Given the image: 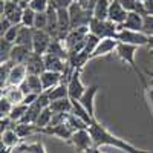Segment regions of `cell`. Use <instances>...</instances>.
I'll return each instance as SVG.
<instances>
[{
  "instance_id": "obj_10",
  "label": "cell",
  "mask_w": 153,
  "mask_h": 153,
  "mask_svg": "<svg viewBox=\"0 0 153 153\" xmlns=\"http://www.w3.org/2000/svg\"><path fill=\"white\" fill-rule=\"evenodd\" d=\"M98 89H100L98 84H92V86L86 87L84 94H83L81 98L78 100L80 103L83 104V107L89 112V115L92 117V120H97V118H95V97H97V94H98Z\"/></svg>"
},
{
  "instance_id": "obj_45",
  "label": "cell",
  "mask_w": 153,
  "mask_h": 153,
  "mask_svg": "<svg viewBox=\"0 0 153 153\" xmlns=\"http://www.w3.org/2000/svg\"><path fill=\"white\" fill-rule=\"evenodd\" d=\"M147 48H149L150 51H153V35H150V37H149V42H147Z\"/></svg>"
},
{
  "instance_id": "obj_17",
  "label": "cell",
  "mask_w": 153,
  "mask_h": 153,
  "mask_svg": "<svg viewBox=\"0 0 153 153\" xmlns=\"http://www.w3.org/2000/svg\"><path fill=\"white\" fill-rule=\"evenodd\" d=\"M28 76V69L26 65H12L11 72H9V80L8 86H20Z\"/></svg>"
},
{
  "instance_id": "obj_11",
  "label": "cell",
  "mask_w": 153,
  "mask_h": 153,
  "mask_svg": "<svg viewBox=\"0 0 153 153\" xmlns=\"http://www.w3.org/2000/svg\"><path fill=\"white\" fill-rule=\"evenodd\" d=\"M38 133H45V135H51V136H55L58 139H63L66 143H71V138H72V130L69 129V126L65 124H60V126H48L45 129H40Z\"/></svg>"
},
{
  "instance_id": "obj_21",
  "label": "cell",
  "mask_w": 153,
  "mask_h": 153,
  "mask_svg": "<svg viewBox=\"0 0 153 153\" xmlns=\"http://www.w3.org/2000/svg\"><path fill=\"white\" fill-rule=\"evenodd\" d=\"M2 144L12 147V149H17L22 144V138L17 135V132L14 129H8V130L2 132Z\"/></svg>"
},
{
  "instance_id": "obj_16",
  "label": "cell",
  "mask_w": 153,
  "mask_h": 153,
  "mask_svg": "<svg viewBox=\"0 0 153 153\" xmlns=\"http://www.w3.org/2000/svg\"><path fill=\"white\" fill-rule=\"evenodd\" d=\"M26 69H28V74L42 75V74L46 71V66H45V55H40V54L32 52L31 57H29L28 61H26Z\"/></svg>"
},
{
  "instance_id": "obj_19",
  "label": "cell",
  "mask_w": 153,
  "mask_h": 153,
  "mask_svg": "<svg viewBox=\"0 0 153 153\" xmlns=\"http://www.w3.org/2000/svg\"><path fill=\"white\" fill-rule=\"evenodd\" d=\"M2 97L8 98L12 104H20L25 100V94L20 89V86H6L5 89H2Z\"/></svg>"
},
{
  "instance_id": "obj_38",
  "label": "cell",
  "mask_w": 153,
  "mask_h": 153,
  "mask_svg": "<svg viewBox=\"0 0 153 153\" xmlns=\"http://www.w3.org/2000/svg\"><path fill=\"white\" fill-rule=\"evenodd\" d=\"M143 32H144L147 37L153 35V14H147V16H144Z\"/></svg>"
},
{
  "instance_id": "obj_13",
  "label": "cell",
  "mask_w": 153,
  "mask_h": 153,
  "mask_svg": "<svg viewBox=\"0 0 153 153\" xmlns=\"http://www.w3.org/2000/svg\"><path fill=\"white\" fill-rule=\"evenodd\" d=\"M127 12L124 8H123V5L118 2V0H110V8H109V20L110 22H113V23H117L118 26H121V25L124 23V20H126V17H127Z\"/></svg>"
},
{
  "instance_id": "obj_47",
  "label": "cell",
  "mask_w": 153,
  "mask_h": 153,
  "mask_svg": "<svg viewBox=\"0 0 153 153\" xmlns=\"http://www.w3.org/2000/svg\"><path fill=\"white\" fill-rule=\"evenodd\" d=\"M74 2H78V3H81V5H84V6H86V3H87V0H74Z\"/></svg>"
},
{
  "instance_id": "obj_30",
  "label": "cell",
  "mask_w": 153,
  "mask_h": 153,
  "mask_svg": "<svg viewBox=\"0 0 153 153\" xmlns=\"http://www.w3.org/2000/svg\"><path fill=\"white\" fill-rule=\"evenodd\" d=\"M52 117H54V110L52 109H51V107L43 109L42 113H40V117H38V120H37V123H35V126L38 127V130L48 127L51 124V121H52Z\"/></svg>"
},
{
  "instance_id": "obj_12",
  "label": "cell",
  "mask_w": 153,
  "mask_h": 153,
  "mask_svg": "<svg viewBox=\"0 0 153 153\" xmlns=\"http://www.w3.org/2000/svg\"><path fill=\"white\" fill-rule=\"evenodd\" d=\"M120 42L113 37H107V38H101L97 49L94 51L92 54V58H97V57H104V55H109L112 52H117V48H118Z\"/></svg>"
},
{
  "instance_id": "obj_36",
  "label": "cell",
  "mask_w": 153,
  "mask_h": 153,
  "mask_svg": "<svg viewBox=\"0 0 153 153\" xmlns=\"http://www.w3.org/2000/svg\"><path fill=\"white\" fill-rule=\"evenodd\" d=\"M46 28H48V16H46V12H37L35 14V22H34V29L46 31Z\"/></svg>"
},
{
  "instance_id": "obj_50",
  "label": "cell",
  "mask_w": 153,
  "mask_h": 153,
  "mask_svg": "<svg viewBox=\"0 0 153 153\" xmlns=\"http://www.w3.org/2000/svg\"><path fill=\"white\" fill-rule=\"evenodd\" d=\"M23 2H28V3H29V2H31V0H23Z\"/></svg>"
},
{
  "instance_id": "obj_48",
  "label": "cell",
  "mask_w": 153,
  "mask_h": 153,
  "mask_svg": "<svg viewBox=\"0 0 153 153\" xmlns=\"http://www.w3.org/2000/svg\"><path fill=\"white\" fill-rule=\"evenodd\" d=\"M95 153H103V152H100V150H98V147H95Z\"/></svg>"
},
{
  "instance_id": "obj_43",
  "label": "cell",
  "mask_w": 153,
  "mask_h": 153,
  "mask_svg": "<svg viewBox=\"0 0 153 153\" xmlns=\"http://www.w3.org/2000/svg\"><path fill=\"white\" fill-rule=\"evenodd\" d=\"M143 3H144V6H146L149 14H153V0H144Z\"/></svg>"
},
{
  "instance_id": "obj_26",
  "label": "cell",
  "mask_w": 153,
  "mask_h": 153,
  "mask_svg": "<svg viewBox=\"0 0 153 153\" xmlns=\"http://www.w3.org/2000/svg\"><path fill=\"white\" fill-rule=\"evenodd\" d=\"M14 130L17 132V135L25 139V138H28L31 136L32 133H38V127L35 124H25V123H17L16 127H14Z\"/></svg>"
},
{
  "instance_id": "obj_42",
  "label": "cell",
  "mask_w": 153,
  "mask_h": 153,
  "mask_svg": "<svg viewBox=\"0 0 153 153\" xmlns=\"http://www.w3.org/2000/svg\"><path fill=\"white\" fill-rule=\"evenodd\" d=\"M38 95H40V94H34V92H31V94H28V95H25L23 104H26V106H31V104H34L35 101H37V98H38Z\"/></svg>"
},
{
  "instance_id": "obj_1",
  "label": "cell",
  "mask_w": 153,
  "mask_h": 153,
  "mask_svg": "<svg viewBox=\"0 0 153 153\" xmlns=\"http://www.w3.org/2000/svg\"><path fill=\"white\" fill-rule=\"evenodd\" d=\"M89 132L92 135V139H94V144L95 147H103V146H112L115 149H120V150H124L127 153H150L147 150H141L135 146H132L130 143L124 141L123 138H118L115 136L113 133H110L106 127H103L97 120L91 124L89 127Z\"/></svg>"
},
{
  "instance_id": "obj_32",
  "label": "cell",
  "mask_w": 153,
  "mask_h": 153,
  "mask_svg": "<svg viewBox=\"0 0 153 153\" xmlns=\"http://www.w3.org/2000/svg\"><path fill=\"white\" fill-rule=\"evenodd\" d=\"M100 40H101V38H98L97 35H94V34H91V32H89V35L86 37V43H84V49H83V51L91 55V60H92V54H94V51L97 49Z\"/></svg>"
},
{
  "instance_id": "obj_20",
  "label": "cell",
  "mask_w": 153,
  "mask_h": 153,
  "mask_svg": "<svg viewBox=\"0 0 153 153\" xmlns=\"http://www.w3.org/2000/svg\"><path fill=\"white\" fill-rule=\"evenodd\" d=\"M32 40H34V28H28V26H23L22 25L19 35H17V40H16V45L26 46V48L32 49Z\"/></svg>"
},
{
  "instance_id": "obj_3",
  "label": "cell",
  "mask_w": 153,
  "mask_h": 153,
  "mask_svg": "<svg viewBox=\"0 0 153 153\" xmlns=\"http://www.w3.org/2000/svg\"><path fill=\"white\" fill-rule=\"evenodd\" d=\"M69 17H71V28L76 29V28H83V26H89L94 14L92 11L86 8L84 5L74 2L69 6Z\"/></svg>"
},
{
  "instance_id": "obj_39",
  "label": "cell",
  "mask_w": 153,
  "mask_h": 153,
  "mask_svg": "<svg viewBox=\"0 0 153 153\" xmlns=\"http://www.w3.org/2000/svg\"><path fill=\"white\" fill-rule=\"evenodd\" d=\"M49 2H51V6L55 9H68L74 3V0H49Z\"/></svg>"
},
{
  "instance_id": "obj_34",
  "label": "cell",
  "mask_w": 153,
  "mask_h": 153,
  "mask_svg": "<svg viewBox=\"0 0 153 153\" xmlns=\"http://www.w3.org/2000/svg\"><path fill=\"white\" fill-rule=\"evenodd\" d=\"M49 6H51L49 0H31L29 2V8L34 9L35 12H46Z\"/></svg>"
},
{
  "instance_id": "obj_6",
  "label": "cell",
  "mask_w": 153,
  "mask_h": 153,
  "mask_svg": "<svg viewBox=\"0 0 153 153\" xmlns=\"http://www.w3.org/2000/svg\"><path fill=\"white\" fill-rule=\"evenodd\" d=\"M0 12L2 17L8 19L12 25H22L23 17V8L19 5V2H0Z\"/></svg>"
},
{
  "instance_id": "obj_18",
  "label": "cell",
  "mask_w": 153,
  "mask_h": 153,
  "mask_svg": "<svg viewBox=\"0 0 153 153\" xmlns=\"http://www.w3.org/2000/svg\"><path fill=\"white\" fill-rule=\"evenodd\" d=\"M40 76H42V83H43V91H51L52 87L63 83V78H65L63 74L52 72V71H45Z\"/></svg>"
},
{
  "instance_id": "obj_27",
  "label": "cell",
  "mask_w": 153,
  "mask_h": 153,
  "mask_svg": "<svg viewBox=\"0 0 153 153\" xmlns=\"http://www.w3.org/2000/svg\"><path fill=\"white\" fill-rule=\"evenodd\" d=\"M66 124L69 126V129H71L72 132H76V130H84V129H89V127H91L86 121H83L81 118H78V117H76V115H74V113H69V115H68Z\"/></svg>"
},
{
  "instance_id": "obj_8",
  "label": "cell",
  "mask_w": 153,
  "mask_h": 153,
  "mask_svg": "<svg viewBox=\"0 0 153 153\" xmlns=\"http://www.w3.org/2000/svg\"><path fill=\"white\" fill-rule=\"evenodd\" d=\"M54 37L51 35L48 31L43 29H34V40H32V51L35 54L45 55L48 52V49L52 43Z\"/></svg>"
},
{
  "instance_id": "obj_51",
  "label": "cell",
  "mask_w": 153,
  "mask_h": 153,
  "mask_svg": "<svg viewBox=\"0 0 153 153\" xmlns=\"http://www.w3.org/2000/svg\"><path fill=\"white\" fill-rule=\"evenodd\" d=\"M136 2H144V0H136Z\"/></svg>"
},
{
  "instance_id": "obj_46",
  "label": "cell",
  "mask_w": 153,
  "mask_h": 153,
  "mask_svg": "<svg viewBox=\"0 0 153 153\" xmlns=\"http://www.w3.org/2000/svg\"><path fill=\"white\" fill-rule=\"evenodd\" d=\"M76 153H95V147L89 149V150H83V152H76Z\"/></svg>"
},
{
  "instance_id": "obj_4",
  "label": "cell",
  "mask_w": 153,
  "mask_h": 153,
  "mask_svg": "<svg viewBox=\"0 0 153 153\" xmlns=\"http://www.w3.org/2000/svg\"><path fill=\"white\" fill-rule=\"evenodd\" d=\"M120 31V26L117 23L107 20H100L92 17L91 23H89V32L97 35L98 38H107V37H113L117 38V34Z\"/></svg>"
},
{
  "instance_id": "obj_24",
  "label": "cell",
  "mask_w": 153,
  "mask_h": 153,
  "mask_svg": "<svg viewBox=\"0 0 153 153\" xmlns=\"http://www.w3.org/2000/svg\"><path fill=\"white\" fill-rule=\"evenodd\" d=\"M25 83L28 84L29 92H34V94H42V92H45V91H43V83H42V76H40V75L28 74Z\"/></svg>"
},
{
  "instance_id": "obj_14",
  "label": "cell",
  "mask_w": 153,
  "mask_h": 153,
  "mask_svg": "<svg viewBox=\"0 0 153 153\" xmlns=\"http://www.w3.org/2000/svg\"><path fill=\"white\" fill-rule=\"evenodd\" d=\"M32 52H34V51L31 48L14 45L12 52H11V57H9V61L14 63V65H26V61H28V58L31 57Z\"/></svg>"
},
{
  "instance_id": "obj_22",
  "label": "cell",
  "mask_w": 153,
  "mask_h": 153,
  "mask_svg": "<svg viewBox=\"0 0 153 153\" xmlns=\"http://www.w3.org/2000/svg\"><path fill=\"white\" fill-rule=\"evenodd\" d=\"M109 8H110V0H98V2L95 3V6H94V9H92V14H94L95 19L107 20Z\"/></svg>"
},
{
  "instance_id": "obj_37",
  "label": "cell",
  "mask_w": 153,
  "mask_h": 153,
  "mask_svg": "<svg viewBox=\"0 0 153 153\" xmlns=\"http://www.w3.org/2000/svg\"><path fill=\"white\" fill-rule=\"evenodd\" d=\"M20 26L22 25H12V26L8 29V32L5 35H2L5 40L11 42V43H14L16 45V40H17V35H19V31H20Z\"/></svg>"
},
{
  "instance_id": "obj_2",
  "label": "cell",
  "mask_w": 153,
  "mask_h": 153,
  "mask_svg": "<svg viewBox=\"0 0 153 153\" xmlns=\"http://www.w3.org/2000/svg\"><path fill=\"white\" fill-rule=\"evenodd\" d=\"M117 55L120 57L121 61L127 63L132 69L133 72L138 75V78L139 81L143 83L144 87H147V80H146V76L144 74L141 72V69L138 68V65L135 63V55H136V46H132V45H126V43H120L118 48H117Z\"/></svg>"
},
{
  "instance_id": "obj_28",
  "label": "cell",
  "mask_w": 153,
  "mask_h": 153,
  "mask_svg": "<svg viewBox=\"0 0 153 153\" xmlns=\"http://www.w3.org/2000/svg\"><path fill=\"white\" fill-rule=\"evenodd\" d=\"M17 150L22 152V153H46V149H45V146H43L42 141L31 143V144L23 143V144H20L17 147Z\"/></svg>"
},
{
  "instance_id": "obj_52",
  "label": "cell",
  "mask_w": 153,
  "mask_h": 153,
  "mask_svg": "<svg viewBox=\"0 0 153 153\" xmlns=\"http://www.w3.org/2000/svg\"><path fill=\"white\" fill-rule=\"evenodd\" d=\"M150 76H152V78H153V72H152V74H150Z\"/></svg>"
},
{
  "instance_id": "obj_23",
  "label": "cell",
  "mask_w": 153,
  "mask_h": 153,
  "mask_svg": "<svg viewBox=\"0 0 153 153\" xmlns=\"http://www.w3.org/2000/svg\"><path fill=\"white\" fill-rule=\"evenodd\" d=\"M48 92L51 101H57V100H65L69 98V89H68V83H60L58 86L52 87L51 91H45Z\"/></svg>"
},
{
  "instance_id": "obj_9",
  "label": "cell",
  "mask_w": 153,
  "mask_h": 153,
  "mask_svg": "<svg viewBox=\"0 0 153 153\" xmlns=\"http://www.w3.org/2000/svg\"><path fill=\"white\" fill-rule=\"evenodd\" d=\"M69 144H72L76 152H83V150H89V149L95 147L94 139H92V135H91V132H89V129L74 132Z\"/></svg>"
},
{
  "instance_id": "obj_7",
  "label": "cell",
  "mask_w": 153,
  "mask_h": 153,
  "mask_svg": "<svg viewBox=\"0 0 153 153\" xmlns=\"http://www.w3.org/2000/svg\"><path fill=\"white\" fill-rule=\"evenodd\" d=\"M80 74L81 71L80 69H74L71 71V74L68 75V89H69V98L71 100H80L81 95L84 94L86 91V86L83 84L81 78H80Z\"/></svg>"
},
{
  "instance_id": "obj_31",
  "label": "cell",
  "mask_w": 153,
  "mask_h": 153,
  "mask_svg": "<svg viewBox=\"0 0 153 153\" xmlns=\"http://www.w3.org/2000/svg\"><path fill=\"white\" fill-rule=\"evenodd\" d=\"M28 107H29V106L23 104V103L16 104L14 107H12V112H11V115H9V118L14 121V123H20V121L23 120V117H25V113L28 112Z\"/></svg>"
},
{
  "instance_id": "obj_5",
  "label": "cell",
  "mask_w": 153,
  "mask_h": 153,
  "mask_svg": "<svg viewBox=\"0 0 153 153\" xmlns=\"http://www.w3.org/2000/svg\"><path fill=\"white\" fill-rule=\"evenodd\" d=\"M117 40L120 43L126 45H132V46H147L149 37L144 32H138V31H130V29H120L117 34Z\"/></svg>"
},
{
  "instance_id": "obj_35",
  "label": "cell",
  "mask_w": 153,
  "mask_h": 153,
  "mask_svg": "<svg viewBox=\"0 0 153 153\" xmlns=\"http://www.w3.org/2000/svg\"><path fill=\"white\" fill-rule=\"evenodd\" d=\"M12 107H14V104H12L8 98H5V97L0 98V115H2V118L9 117L11 112H12Z\"/></svg>"
},
{
  "instance_id": "obj_15",
  "label": "cell",
  "mask_w": 153,
  "mask_h": 153,
  "mask_svg": "<svg viewBox=\"0 0 153 153\" xmlns=\"http://www.w3.org/2000/svg\"><path fill=\"white\" fill-rule=\"evenodd\" d=\"M143 25H144V17L138 12L132 11L127 14L124 23L120 26V29H130V31H138V32H143Z\"/></svg>"
},
{
  "instance_id": "obj_41",
  "label": "cell",
  "mask_w": 153,
  "mask_h": 153,
  "mask_svg": "<svg viewBox=\"0 0 153 153\" xmlns=\"http://www.w3.org/2000/svg\"><path fill=\"white\" fill-rule=\"evenodd\" d=\"M11 26H12V23H11L8 19L2 17V20H0V37H2V35H5Z\"/></svg>"
},
{
  "instance_id": "obj_40",
  "label": "cell",
  "mask_w": 153,
  "mask_h": 153,
  "mask_svg": "<svg viewBox=\"0 0 153 153\" xmlns=\"http://www.w3.org/2000/svg\"><path fill=\"white\" fill-rule=\"evenodd\" d=\"M118 2L123 5V8H124L127 12L135 11L136 6H138V2H136V0H118Z\"/></svg>"
},
{
  "instance_id": "obj_49",
  "label": "cell",
  "mask_w": 153,
  "mask_h": 153,
  "mask_svg": "<svg viewBox=\"0 0 153 153\" xmlns=\"http://www.w3.org/2000/svg\"><path fill=\"white\" fill-rule=\"evenodd\" d=\"M2 2H16V0H2Z\"/></svg>"
},
{
  "instance_id": "obj_29",
  "label": "cell",
  "mask_w": 153,
  "mask_h": 153,
  "mask_svg": "<svg viewBox=\"0 0 153 153\" xmlns=\"http://www.w3.org/2000/svg\"><path fill=\"white\" fill-rule=\"evenodd\" d=\"M12 48H14V43H11V42L5 40L3 37H0V63L9 61Z\"/></svg>"
},
{
  "instance_id": "obj_33",
  "label": "cell",
  "mask_w": 153,
  "mask_h": 153,
  "mask_svg": "<svg viewBox=\"0 0 153 153\" xmlns=\"http://www.w3.org/2000/svg\"><path fill=\"white\" fill-rule=\"evenodd\" d=\"M35 14L37 12L31 9L29 6L23 9V17H22V25L28 28H34V22H35Z\"/></svg>"
},
{
  "instance_id": "obj_44",
  "label": "cell",
  "mask_w": 153,
  "mask_h": 153,
  "mask_svg": "<svg viewBox=\"0 0 153 153\" xmlns=\"http://www.w3.org/2000/svg\"><path fill=\"white\" fill-rule=\"evenodd\" d=\"M12 152H14V149H12V147H8L5 144L0 146V153H12Z\"/></svg>"
},
{
  "instance_id": "obj_25",
  "label": "cell",
  "mask_w": 153,
  "mask_h": 153,
  "mask_svg": "<svg viewBox=\"0 0 153 153\" xmlns=\"http://www.w3.org/2000/svg\"><path fill=\"white\" fill-rule=\"evenodd\" d=\"M49 107L54 110V113H71L72 112V100L71 98H65V100L52 101Z\"/></svg>"
}]
</instances>
